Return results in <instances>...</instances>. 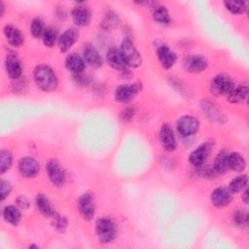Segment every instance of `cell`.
<instances>
[{
  "instance_id": "obj_14",
  "label": "cell",
  "mask_w": 249,
  "mask_h": 249,
  "mask_svg": "<svg viewBox=\"0 0 249 249\" xmlns=\"http://www.w3.org/2000/svg\"><path fill=\"white\" fill-rule=\"evenodd\" d=\"M79 33L75 28H68L65 30L58 39V48L60 52H67L77 41Z\"/></svg>"
},
{
  "instance_id": "obj_2",
  "label": "cell",
  "mask_w": 249,
  "mask_h": 249,
  "mask_svg": "<svg viewBox=\"0 0 249 249\" xmlns=\"http://www.w3.org/2000/svg\"><path fill=\"white\" fill-rule=\"evenodd\" d=\"M96 234L100 242L109 243L117 235V226L115 222L107 217H103L96 222Z\"/></svg>"
},
{
  "instance_id": "obj_31",
  "label": "cell",
  "mask_w": 249,
  "mask_h": 249,
  "mask_svg": "<svg viewBox=\"0 0 249 249\" xmlns=\"http://www.w3.org/2000/svg\"><path fill=\"white\" fill-rule=\"evenodd\" d=\"M57 38V31L53 27H47L42 35L43 43L45 46L51 48L54 45Z\"/></svg>"
},
{
  "instance_id": "obj_20",
  "label": "cell",
  "mask_w": 249,
  "mask_h": 249,
  "mask_svg": "<svg viewBox=\"0 0 249 249\" xmlns=\"http://www.w3.org/2000/svg\"><path fill=\"white\" fill-rule=\"evenodd\" d=\"M248 94V88L245 85H237L233 86L231 91L227 94L228 100L231 103H240L246 100Z\"/></svg>"
},
{
  "instance_id": "obj_39",
  "label": "cell",
  "mask_w": 249,
  "mask_h": 249,
  "mask_svg": "<svg viewBox=\"0 0 249 249\" xmlns=\"http://www.w3.org/2000/svg\"><path fill=\"white\" fill-rule=\"evenodd\" d=\"M17 202H18V205L22 209H26L29 206V201L25 196H19L17 199Z\"/></svg>"
},
{
  "instance_id": "obj_12",
  "label": "cell",
  "mask_w": 249,
  "mask_h": 249,
  "mask_svg": "<svg viewBox=\"0 0 249 249\" xmlns=\"http://www.w3.org/2000/svg\"><path fill=\"white\" fill-rule=\"evenodd\" d=\"M160 139L162 147L166 151L171 152V151L175 150L176 139H175L174 133L172 131V128L167 124H164L161 125L160 131Z\"/></svg>"
},
{
  "instance_id": "obj_36",
  "label": "cell",
  "mask_w": 249,
  "mask_h": 249,
  "mask_svg": "<svg viewBox=\"0 0 249 249\" xmlns=\"http://www.w3.org/2000/svg\"><path fill=\"white\" fill-rule=\"evenodd\" d=\"M52 219H53V227H55L58 231H63L66 229V227H67V220L64 217H62L59 214L54 212L53 214V216H52Z\"/></svg>"
},
{
  "instance_id": "obj_19",
  "label": "cell",
  "mask_w": 249,
  "mask_h": 249,
  "mask_svg": "<svg viewBox=\"0 0 249 249\" xmlns=\"http://www.w3.org/2000/svg\"><path fill=\"white\" fill-rule=\"evenodd\" d=\"M66 68L74 74L83 73L85 69V60L77 53H70L65 59Z\"/></svg>"
},
{
  "instance_id": "obj_4",
  "label": "cell",
  "mask_w": 249,
  "mask_h": 249,
  "mask_svg": "<svg viewBox=\"0 0 249 249\" xmlns=\"http://www.w3.org/2000/svg\"><path fill=\"white\" fill-rule=\"evenodd\" d=\"M233 86L234 83L229 76L225 74H219L212 80L210 89L214 95H225L231 91Z\"/></svg>"
},
{
  "instance_id": "obj_21",
  "label": "cell",
  "mask_w": 249,
  "mask_h": 249,
  "mask_svg": "<svg viewBox=\"0 0 249 249\" xmlns=\"http://www.w3.org/2000/svg\"><path fill=\"white\" fill-rule=\"evenodd\" d=\"M4 34L8 42L14 47L21 46L24 41V38L21 32L13 25H6L4 28Z\"/></svg>"
},
{
  "instance_id": "obj_34",
  "label": "cell",
  "mask_w": 249,
  "mask_h": 249,
  "mask_svg": "<svg viewBox=\"0 0 249 249\" xmlns=\"http://www.w3.org/2000/svg\"><path fill=\"white\" fill-rule=\"evenodd\" d=\"M0 165L1 173H5L12 165V156L9 151L2 150L0 153Z\"/></svg>"
},
{
  "instance_id": "obj_11",
  "label": "cell",
  "mask_w": 249,
  "mask_h": 249,
  "mask_svg": "<svg viewBox=\"0 0 249 249\" xmlns=\"http://www.w3.org/2000/svg\"><path fill=\"white\" fill-rule=\"evenodd\" d=\"M5 67L8 76L12 80H18L22 72V67L19 59L15 54H8L5 60Z\"/></svg>"
},
{
  "instance_id": "obj_29",
  "label": "cell",
  "mask_w": 249,
  "mask_h": 249,
  "mask_svg": "<svg viewBox=\"0 0 249 249\" xmlns=\"http://www.w3.org/2000/svg\"><path fill=\"white\" fill-rule=\"evenodd\" d=\"M225 7L232 14H243L246 9L247 5L244 1H225Z\"/></svg>"
},
{
  "instance_id": "obj_6",
  "label": "cell",
  "mask_w": 249,
  "mask_h": 249,
  "mask_svg": "<svg viewBox=\"0 0 249 249\" xmlns=\"http://www.w3.org/2000/svg\"><path fill=\"white\" fill-rule=\"evenodd\" d=\"M199 126L198 121L193 116H183L177 122V129L182 136L189 137L196 133Z\"/></svg>"
},
{
  "instance_id": "obj_10",
  "label": "cell",
  "mask_w": 249,
  "mask_h": 249,
  "mask_svg": "<svg viewBox=\"0 0 249 249\" xmlns=\"http://www.w3.org/2000/svg\"><path fill=\"white\" fill-rule=\"evenodd\" d=\"M183 65L186 71H189L192 73H198L206 69L207 60L200 55H191L184 59Z\"/></svg>"
},
{
  "instance_id": "obj_7",
  "label": "cell",
  "mask_w": 249,
  "mask_h": 249,
  "mask_svg": "<svg viewBox=\"0 0 249 249\" xmlns=\"http://www.w3.org/2000/svg\"><path fill=\"white\" fill-rule=\"evenodd\" d=\"M47 172L51 182L56 186L60 187L65 182V172L60 166L59 162L55 160H51L47 164Z\"/></svg>"
},
{
  "instance_id": "obj_42",
  "label": "cell",
  "mask_w": 249,
  "mask_h": 249,
  "mask_svg": "<svg viewBox=\"0 0 249 249\" xmlns=\"http://www.w3.org/2000/svg\"><path fill=\"white\" fill-rule=\"evenodd\" d=\"M0 8H1V16H3V14H4V10H5V6H4L3 2H1V3H0Z\"/></svg>"
},
{
  "instance_id": "obj_9",
  "label": "cell",
  "mask_w": 249,
  "mask_h": 249,
  "mask_svg": "<svg viewBox=\"0 0 249 249\" xmlns=\"http://www.w3.org/2000/svg\"><path fill=\"white\" fill-rule=\"evenodd\" d=\"M40 169L39 163L33 158H22L18 162L19 173L24 177H34L38 174Z\"/></svg>"
},
{
  "instance_id": "obj_28",
  "label": "cell",
  "mask_w": 249,
  "mask_h": 249,
  "mask_svg": "<svg viewBox=\"0 0 249 249\" xmlns=\"http://www.w3.org/2000/svg\"><path fill=\"white\" fill-rule=\"evenodd\" d=\"M247 186V175H240L235 177L229 185V190L231 193H238Z\"/></svg>"
},
{
  "instance_id": "obj_5",
  "label": "cell",
  "mask_w": 249,
  "mask_h": 249,
  "mask_svg": "<svg viewBox=\"0 0 249 249\" xmlns=\"http://www.w3.org/2000/svg\"><path fill=\"white\" fill-rule=\"evenodd\" d=\"M141 84L134 83L131 85H121L115 90V98L117 101L126 103L131 101L141 90Z\"/></svg>"
},
{
  "instance_id": "obj_15",
  "label": "cell",
  "mask_w": 249,
  "mask_h": 249,
  "mask_svg": "<svg viewBox=\"0 0 249 249\" xmlns=\"http://www.w3.org/2000/svg\"><path fill=\"white\" fill-rule=\"evenodd\" d=\"M211 153V146L208 143H204L197 147L192 154L190 155V162L193 165H201L204 163L208 155Z\"/></svg>"
},
{
  "instance_id": "obj_25",
  "label": "cell",
  "mask_w": 249,
  "mask_h": 249,
  "mask_svg": "<svg viewBox=\"0 0 249 249\" xmlns=\"http://www.w3.org/2000/svg\"><path fill=\"white\" fill-rule=\"evenodd\" d=\"M228 153L225 151L220 152L215 160H214V170L217 173H224L227 172L230 167H229V161H228Z\"/></svg>"
},
{
  "instance_id": "obj_27",
  "label": "cell",
  "mask_w": 249,
  "mask_h": 249,
  "mask_svg": "<svg viewBox=\"0 0 249 249\" xmlns=\"http://www.w3.org/2000/svg\"><path fill=\"white\" fill-rule=\"evenodd\" d=\"M153 18L160 24H167L170 21L169 14H168L167 10L165 9V7H163V6H158L154 9Z\"/></svg>"
},
{
  "instance_id": "obj_8",
  "label": "cell",
  "mask_w": 249,
  "mask_h": 249,
  "mask_svg": "<svg viewBox=\"0 0 249 249\" xmlns=\"http://www.w3.org/2000/svg\"><path fill=\"white\" fill-rule=\"evenodd\" d=\"M78 207L85 220H91L95 214V205L90 194H84L78 200Z\"/></svg>"
},
{
  "instance_id": "obj_33",
  "label": "cell",
  "mask_w": 249,
  "mask_h": 249,
  "mask_svg": "<svg viewBox=\"0 0 249 249\" xmlns=\"http://www.w3.org/2000/svg\"><path fill=\"white\" fill-rule=\"evenodd\" d=\"M203 111L205 112V114L208 116V118L219 121V119L221 118V114L219 112V110L211 103L207 102V101H203V104H201Z\"/></svg>"
},
{
  "instance_id": "obj_40",
  "label": "cell",
  "mask_w": 249,
  "mask_h": 249,
  "mask_svg": "<svg viewBox=\"0 0 249 249\" xmlns=\"http://www.w3.org/2000/svg\"><path fill=\"white\" fill-rule=\"evenodd\" d=\"M75 78L77 80V83H79V84H82V85H87L88 84V81H89L88 76L82 75V73L75 74Z\"/></svg>"
},
{
  "instance_id": "obj_35",
  "label": "cell",
  "mask_w": 249,
  "mask_h": 249,
  "mask_svg": "<svg viewBox=\"0 0 249 249\" xmlns=\"http://www.w3.org/2000/svg\"><path fill=\"white\" fill-rule=\"evenodd\" d=\"M232 222L237 227H245L248 224V216L244 211H235L232 215Z\"/></svg>"
},
{
  "instance_id": "obj_13",
  "label": "cell",
  "mask_w": 249,
  "mask_h": 249,
  "mask_svg": "<svg viewBox=\"0 0 249 249\" xmlns=\"http://www.w3.org/2000/svg\"><path fill=\"white\" fill-rule=\"evenodd\" d=\"M157 53H158L159 60L163 68L169 69L175 64L177 56H176L175 53L172 52L167 46H165V45L160 46L158 48Z\"/></svg>"
},
{
  "instance_id": "obj_1",
  "label": "cell",
  "mask_w": 249,
  "mask_h": 249,
  "mask_svg": "<svg viewBox=\"0 0 249 249\" xmlns=\"http://www.w3.org/2000/svg\"><path fill=\"white\" fill-rule=\"evenodd\" d=\"M34 81L39 89L44 91H52L56 89L58 81L53 70L45 64L38 65L34 70Z\"/></svg>"
},
{
  "instance_id": "obj_17",
  "label": "cell",
  "mask_w": 249,
  "mask_h": 249,
  "mask_svg": "<svg viewBox=\"0 0 249 249\" xmlns=\"http://www.w3.org/2000/svg\"><path fill=\"white\" fill-rule=\"evenodd\" d=\"M211 200L216 207H225L231 201V195L230 191L225 188H218L213 191L211 195Z\"/></svg>"
},
{
  "instance_id": "obj_18",
  "label": "cell",
  "mask_w": 249,
  "mask_h": 249,
  "mask_svg": "<svg viewBox=\"0 0 249 249\" xmlns=\"http://www.w3.org/2000/svg\"><path fill=\"white\" fill-rule=\"evenodd\" d=\"M72 18L76 25L86 26L90 21V12L85 6H78L72 11Z\"/></svg>"
},
{
  "instance_id": "obj_41",
  "label": "cell",
  "mask_w": 249,
  "mask_h": 249,
  "mask_svg": "<svg viewBox=\"0 0 249 249\" xmlns=\"http://www.w3.org/2000/svg\"><path fill=\"white\" fill-rule=\"evenodd\" d=\"M243 200L245 203H248V191L245 190L244 194H243Z\"/></svg>"
},
{
  "instance_id": "obj_37",
  "label": "cell",
  "mask_w": 249,
  "mask_h": 249,
  "mask_svg": "<svg viewBox=\"0 0 249 249\" xmlns=\"http://www.w3.org/2000/svg\"><path fill=\"white\" fill-rule=\"evenodd\" d=\"M11 191H12V187H11L10 183L5 180H1V182H0V197L2 200H4L10 195Z\"/></svg>"
},
{
  "instance_id": "obj_26",
  "label": "cell",
  "mask_w": 249,
  "mask_h": 249,
  "mask_svg": "<svg viewBox=\"0 0 249 249\" xmlns=\"http://www.w3.org/2000/svg\"><path fill=\"white\" fill-rule=\"evenodd\" d=\"M3 216L8 223L15 225V226L18 224V222L20 221V218H21L19 210L13 205H9V206L5 207V209L3 211Z\"/></svg>"
},
{
  "instance_id": "obj_22",
  "label": "cell",
  "mask_w": 249,
  "mask_h": 249,
  "mask_svg": "<svg viewBox=\"0 0 249 249\" xmlns=\"http://www.w3.org/2000/svg\"><path fill=\"white\" fill-rule=\"evenodd\" d=\"M84 58L85 61L90 66L97 68L102 65V58L99 53L92 46H87L84 50Z\"/></svg>"
},
{
  "instance_id": "obj_24",
  "label": "cell",
  "mask_w": 249,
  "mask_h": 249,
  "mask_svg": "<svg viewBox=\"0 0 249 249\" xmlns=\"http://www.w3.org/2000/svg\"><path fill=\"white\" fill-rule=\"evenodd\" d=\"M228 161H229V167L231 169H233L234 171H242L245 168L246 162L244 158L238 154V153H231L228 155Z\"/></svg>"
},
{
  "instance_id": "obj_16",
  "label": "cell",
  "mask_w": 249,
  "mask_h": 249,
  "mask_svg": "<svg viewBox=\"0 0 249 249\" xmlns=\"http://www.w3.org/2000/svg\"><path fill=\"white\" fill-rule=\"evenodd\" d=\"M107 61L114 69L120 70V71L125 70L127 66L121 51L117 49H110L107 52Z\"/></svg>"
},
{
  "instance_id": "obj_38",
  "label": "cell",
  "mask_w": 249,
  "mask_h": 249,
  "mask_svg": "<svg viewBox=\"0 0 249 249\" xmlns=\"http://www.w3.org/2000/svg\"><path fill=\"white\" fill-rule=\"evenodd\" d=\"M134 113H135L134 108H132V107H128V108L124 109V111L122 113L121 118H122L124 122H127V121H129V120H131V119L133 118Z\"/></svg>"
},
{
  "instance_id": "obj_30",
  "label": "cell",
  "mask_w": 249,
  "mask_h": 249,
  "mask_svg": "<svg viewBox=\"0 0 249 249\" xmlns=\"http://www.w3.org/2000/svg\"><path fill=\"white\" fill-rule=\"evenodd\" d=\"M120 23V19L118 18V16L113 13V12H109L103 18L102 22H101V25L104 29L106 30H111V29H114L116 28Z\"/></svg>"
},
{
  "instance_id": "obj_32",
  "label": "cell",
  "mask_w": 249,
  "mask_h": 249,
  "mask_svg": "<svg viewBox=\"0 0 249 249\" xmlns=\"http://www.w3.org/2000/svg\"><path fill=\"white\" fill-rule=\"evenodd\" d=\"M44 23L41 18H36L32 20L30 25V33L34 38H39L41 35H43L44 32Z\"/></svg>"
},
{
  "instance_id": "obj_23",
  "label": "cell",
  "mask_w": 249,
  "mask_h": 249,
  "mask_svg": "<svg viewBox=\"0 0 249 249\" xmlns=\"http://www.w3.org/2000/svg\"><path fill=\"white\" fill-rule=\"evenodd\" d=\"M35 202H36V206H37L38 210H39L44 216L52 217L53 214L54 213L51 202L49 201V199H48L44 195H42V194L38 195V196H36Z\"/></svg>"
},
{
  "instance_id": "obj_3",
  "label": "cell",
  "mask_w": 249,
  "mask_h": 249,
  "mask_svg": "<svg viewBox=\"0 0 249 249\" xmlns=\"http://www.w3.org/2000/svg\"><path fill=\"white\" fill-rule=\"evenodd\" d=\"M121 53L128 66L138 67L141 64V54L129 39H124L123 41L121 46Z\"/></svg>"
}]
</instances>
